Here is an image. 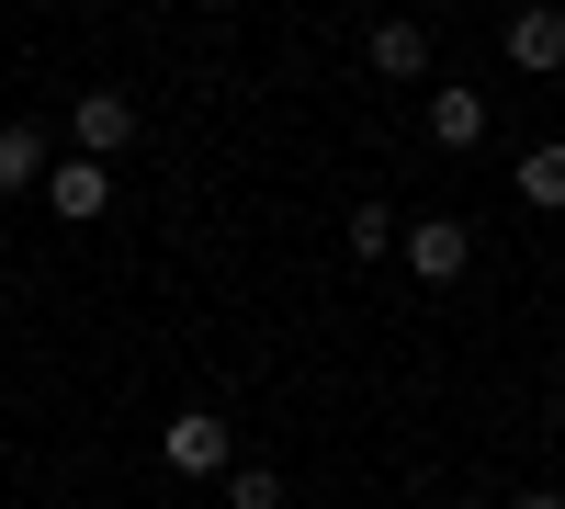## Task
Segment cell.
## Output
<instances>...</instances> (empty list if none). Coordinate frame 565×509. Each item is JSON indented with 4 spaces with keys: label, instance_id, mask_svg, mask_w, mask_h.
<instances>
[{
    "label": "cell",
    "instance_id": "obj_9",
    "mask_svg": "<svg viewBox=\"0 0 565 509\" xmlns=\"http://www.w3.org/2000/svg\"><path fill=\"white\" fill-rule=\"evenodd\" d=\"M521 204L565 215V136H532V148H521Z\"/></svg>",
    "mask_w": 565,
    "mask_h": 509
},
{
    "label": "cell",
    "instance_id": "obj_11",
    "mask_svg": "<svg viewBox=\"0 0 565 509\" xmlns=\"http://www.w3.org/2000/svg\"><path fill=\"white\" fill-rule=\"evenodd\" d=\"M340 238H351V261H385V250H396V215H385V204H351Z\"/></svg>",
    "mask_w": 565,
    "mask_h": 509
},
{
    "label": "cell",
    "instance_id": "obj_5",
    "mask_svg": "<svg viewBox=\"0 0 565 509\" xmlns=\"http://www.w3.org/2000/svg\"><path fill=\"white\" fill-rule=\"evenodd\" d=\"M418 91H430V148L441 159H476L487 148V91L476 79H418Z\"/></svg>",
    "mask_w": 565,
    "mask_h": 509
},
{
    "label": "cell",
    "instance_id": "obj_12",
    "mask_svg": "<svg viewBox=\"0 0 565 509\" xmlns=\"http://www.w3.org/2000/svg\"><path fill=\"white\" fill-rule=\"evenodd\" d=\"M509 509H565V498H554V487H521V498H509Z\"/></svg>",
    "mask_w": 565,
    "mask_h": 509
},
{
    "label": "cell",
    "instance_id": "obj_6",
    "mask_svg": "<svg viewBox=\"0 0 565 509\" xmlns=\"http://www.w3.org/2000/svg\"><path fill=\"white\" fill-rule=\"evenodd\" d=\"M68 148L79 159H125L136 148V91H79L68 103Z\"/></svg>",
    "mask_w": 565,
    "mask_h": 509
},
{
    "label": "cell",
    "instance_id": "obj_8",
    "mask_svg": "<svg viewBox=\"0 0 565 509\" xmlns=\"http://www.w3.org/2000/svg\"><path fill=\"white\" fill-rule=\"evenodd\" d=\"M45 159H57V148H45V125H0V204H12V193H34V181H45Z\"/></svg>",
    "mask_w": 565,
    "mask_h": 509
},
{
    "label": "cell",
    "instance_id": "obj_2",
    "mask_svg": "<svg viewBox=\"0 0 565 509\" xmlns=\"http://www.w3.org/2000/svg\"><path fill=\"white\" fill-rule=\"evenodd\" d=\"M396 261L441 295V284H463V272H476V226H463V215H418V226H396Z\"/></svg>",
    "mask_w": 565,
    "mask_h": 509
},
{
    "label": "cell",
    "instance_id": "obj_13",
    "mask_svg": "<svg viewBox=\"0 0 565 509\" xmlns=\"http://www.w3.org/2000/svg\"><path fill=\"white\" fill-rule=\"evenodd\" d=\"M0 317H12V284H0Z\"/></svg>",
    "mask_w": 565,
    "mask_h": 509
},
{
    "label": "cell",
    "instance_id": "obj_10",
    "mask_svg": "<svg viewBox=\"0 0 565 509\" xmlns=\"http://www.w3.org/2000/svg\"><path fill=\"white\" fill-rule=\"evenodd\" d=\"M215 487H226V509H295V498H282V476H271V465H249V453H238Z\"/></svg>",
    "mask_w": 565,
    "mask_h": 509
},
{
    "label": "cell",
    "instance_id": "obj_7",
    "mask_svg": "<svg viewBox=\"0 0 565 509\" xmlns=\"http://www.w3.org/2000/svg\"><path fill=\"white\" fill-rule=\"evenodd\" d=\"M362 57H373V79H441V68H430V23H418V12H385Z\"/></svg>",
    "mask_w": 565,
    "mask_h": 509
},
{
    "label": "cell",
    "instance_id": "obj_1",
    "mask_svg": "<svg viewBox=\"0 0 565 509\" xmlns=\"http://www.w3.org/2000/svg\"><path fill=\"white\" fill-rule=\"evenodd\" d=\"M34 193H45V215H57V226H103V215H114V159H79V148H57Z\"/></svg>",
    "mask_w": 565,
    "mask_h": 509
},
{
    "label": "cell",
    "instance_id": "obj_4",
    "mask_svg": "<svg viewBox=\"0 0 565 509\" xmlns=\"http://www.w3.org/2000/svg\"><path fill=\"white\" fill-rule=\"evenodd\" d=\"M498 45H509V68H521V79H554V68H565V0H521V12L498 23Z\"/></svg>",
    "mask_w": 565,
    "mask_h": 509
},
{
    "label": "cell",
    "instance_id": "obj_3",
    "mask_svg": "<svg viewBox=\"0 0 565 509\" xmlns=\"http://www.w3.org/2000/svg\"><path fill=\"white\" fill-rule=\"evenodd\" d=\"M159 465L170 476H226V465H238V431H226L215 407H170V420H159Z\"/></svg>",
    "mask_w": 565,
    "mask_h": 509
}]
</instances>
